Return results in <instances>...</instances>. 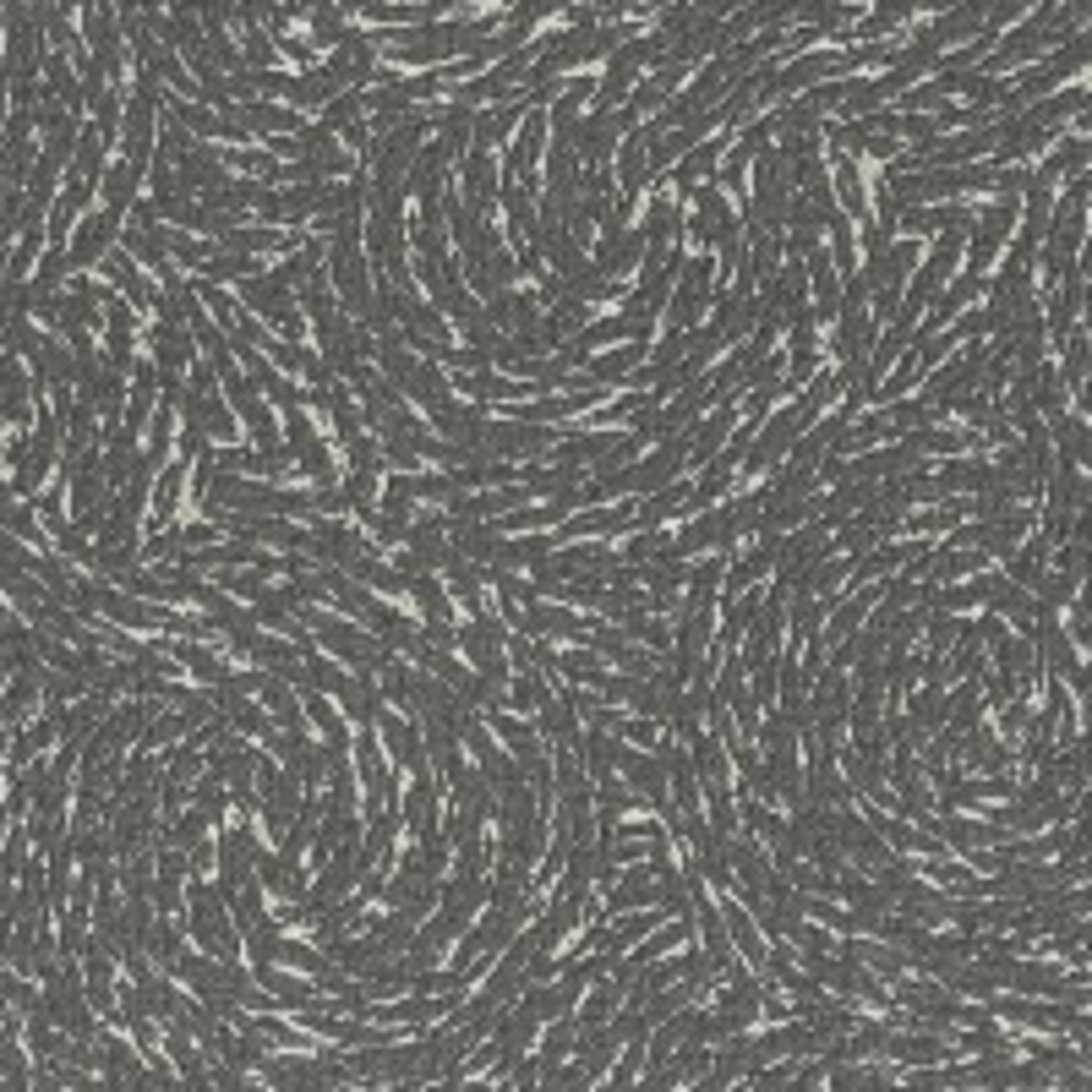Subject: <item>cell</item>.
<instances>
[{"mask_svg":"<svg viewBox=\"0 0 1092 1092\" xmlns=\"http://www.w3.org/2000/svg\"><path fill=\"white\" fill-rule=\"evenodd\" d=\"M705 290H711V262H683V290L673 295V329L678 334H688L699 322V312H705Z\"/></svg>","mask_w":1092,"mask_h":1092,"instance_id":"1","label":"cell"},{"mask_svg":"<svg viewBox=\"0 0 1092 1092\" xmlns=\"http://www.w3.org/2000/svg\"><path fill=\"white\" fill-rule=\"evenodd\" d=\"M738 427V405H721L705 427H694V432H683V443H688V465H705V459H716V448H721V437Z\"/></svg>","mask_w":1092,"mask_h":1092,"instance_id":"2","label":"cell"},{"mask_svg":"<svg viewBox=\"0 0 1092 1092\" xmlns=\"http://www.w3.org/2000/svg\"><path fill=\"white\" fill-rule=\"evenodd\" d=\"M623 535L634 530V508L618 503V508H596V513H580V520H563V541H580V535Z\"/></svg>","mask_w":1092,"mask_h":1092,"instance_id":"3","label":"cell"},{"mask_svg":"<svg viewBox=\"0 0 1092 1092\" xmlns=\"http://www.w3.org/2000/svg\"><path fill=\"white\" fill-rule=\"evenodd\" d=\"M726 934H732L738 950H749V962H765V940H759V929L749 924L743 902H726Z\"/></svg>","mask_w":1092,"mask_h":1092,"instance_id":"4","label":"cell"},{"mask_svg":"<svg viewBox=\"0 0 1092 1092\" xmlns=\"http://www.w3.org/2000/svg\"><path fill=\"white\" fill-rule=\"evenodd\" d=\"M181 481H186V459H169V465H164V475H159V492H153V525H159V520H169V508H176V497L186 492Z\"/></svg>","mask_w":1092,"mask_h":1092,"instance_id":"5","label":"cell"},{"mask_svg":"<svg viewBox=\"0 0 1092 1092\" xmlns=\"http://www.w3.org/2000/svg\"><path fill=\"white\" fill-rule=\"evenodd\" d=\"M645 350H650L645 339H628L623 350H612V355H596V361H590V372H596V377H623V372H634L639 361H645Z\"/></svg>","mask_w":1092,"mask_h":1092,"instance_id":"6","label":"cell"},{"mask_svg":"<svg viewBox=\"0 0 1092 1092\" xmlns=\"http://www.w3.org/2000/svg\"><path fill=\"white\" fill-rule=\"evenodd\" d=\"M497 732H503V743L513 749V759H530V765H535V754H541V738H535V726L513 721V716H497Z\"/></svg>","mask_w":1092,"mask_h":1092,"instance_id":"7","label":"cell"},{"mask_svg":"<svg viewBox=\"0 0 1092 1092\" xmlns=\"http://www.w3.org/2000/svg\"><path fill=\"white\" fill-rule=\"evenodd\" d=\"M541 699H547V683L530 673V666H520V678L508 683V705L513 711H541Z\"/></svg>","mask_w":1092,"mask_h":1092,"instance_id":"8","label":"cell"},{"mask_svg":"<svg viewBox=\"0 0 1092 1092\" xmlns=\"http://www.w3.org/2000/svg\"><path fill=\"white\" fill-rule=\"evenodd\" d=\"M950 721H956V726H972V721H978V688H972V683L962 688V694H956V705H950Z\"/></svg>","mask_w":1092,"mask_h":1092,"instance_id":"9","label":"cell"}]
</instances>
